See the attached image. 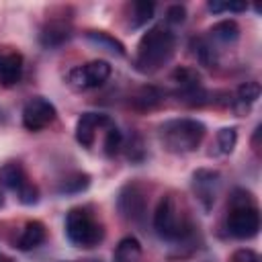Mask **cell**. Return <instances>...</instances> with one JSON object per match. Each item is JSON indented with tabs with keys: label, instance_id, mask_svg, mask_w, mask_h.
<instances>
[{
	"label": "cell",
	"instance_id": "5bb4252c",
	"mask_svg": "<svg viewBox=\"0 0 262 262\" xmlns=\"http://www.w3.org/2000/svg\"><path fill=\"white\" fill-rule=\"evenodd\" d=\"M31 180L27 178V172L25 168L18 164V162H6L2 168H0V184H4L6 188L18 192L25 184H29Z\"/></svg>",
	"mask_w": 262,
	"mask_h": 262
},
{
	"label": "cell",
	"instance_id": "30bf717a",
	"mask_svg": "<svg viewBox=\"0 0 262 262\" xmlns=\"http://www.w3.org/2000/svg\"><path fill=\"white\" fill-rule=\"evenodd\" d=\"M219 184H221V174L215 170H196L192 174V188L205 209H211V205L215 203Z\"/></svg>",
	"mask_w": 262,
	"mask_h": 262
},
{
	"label": "cell",
	"instance_id": "d4e9b609",
	"mask_svg": "<svg viewBox=\"0 0 262 262\" xmlns=\"http://www.w3.org/2000/svg\"><path fill=\"white\" fill-rule=\"evenodd\" d=\"M16 194H18V201H20L23 205H35V203L39 201V188H37L33 182L25 184Z\"/></svg>",
	"mask_w": 262,
	"mask_h": 262
},
{
	"label": "cell",
	"instance_id": "3957f363",
	"mask_svg": "<svg viewBox=\"0 0 262 262\" xmlns=\"http://www.w3.org/2000/svg\"><path fill=\"white\" fill-rule=\"evenodd\" d=\"M154 229L160 237L178 242L190 231L188 215L184 213L180 201L174 194H166L160 199L156 213H154Z\"/></svg>",
	"mask_w": 262,
	"mask_h": 262
},
{
	"label": "cell",
	"instance_id": "9c48e42d",
	"mask_svg": "<svg viewBox=\"0 0 262 262\" xmlns=\"http://www.w3.org/2000/svg\"><path fill=\"white\" fill-rule=\"evenodd\" d=\"M113 121L102 115V113H82L80 119L76 121V141L82 145V147H92L94 145V139H96V131L111 125Z\"/></svg>",
	"mask_w": 262,
	"mask_h": 262
},
{
	"label": "cell",
	"instance_id": "83f0119b",
	"mask_svg": "<svg viewBox=\"0 0 262 262\" xmlns=\"http://www.w3.org/2000/svg\"><path fill=\"white\" fill-rule=\"evenodd\" d=\"M0 262H14V260L8 258V256H2V254H0Z\"/></svg>",
	"mask_w": 262,
	"mask_h": 262
},
{
	"label": "cell",
	"instance_id": "8fae6325",
	"mask_svg": "<svg viewBox=\"0 0 262 262\" xmlns=\"http://www.w3.org/2000/svg\"><path fill=\"white\" fill-rule=\"evenodd\" d=\"M23 76V55L18 51H0V86H14Z\"/></svg>",
	"mask_w": 262,
	"mask_h": 262
},
{
	"label": "cell",
	"instance_id": "2e32d148",
	"mask_svg": "<svg viewBox=\"0 0 262 262\" xmlns=\"http://www.w3.org/2000/svg\"><path fill=\"white\" fill-rule=\"evenodd\" d=\"M209 33H211V39H213V41L227 45V43H235V41H237V37H239V27H237L235 20H221V23L213 25Z\"/></svg>",
	"mask_w": 262,
	"mask_h": 262
},
{
	"label": "cell",
	"instance_id": "277c9868",
	"mask_svg": "<svg viewBox=\"0 0 262 262\" xmlns=\"http://www.w3.org/2000/svg\"><path fill=\"white\" fill-rule=\"evenodd\" d=\"M260 229V213L248 192L237 190L227 215V231L237 239H250Z\"/></svg>",
	"mask_w": 262,
	"mask_h": 262
},
{
	"label": "cell",
	"instance_id": "5b68a950",
	"mask_svg": "<svg viewBox=\"0 0 262 262\" xmlns=\"http://www.w3.org/2000/svg\"><path fill=\"white\" fill-rule=\"evenodd\" d=\"M66 235L74 246L94 248L102 242L104 229L92 217V213H88L82 207H76L66 215Z\"/></svg>",
	"mask_w": 262,
	"mask_h": 262
},
{
	"label": "cell",
	"instance_id": "ba28073f",
	"mask_svg": "<svg viewBox=\"0 0 262 262\" xmlns=\"http://www.w3.org/2000/svg\"><path fill=\"white\" fill-rule=\"evenodd\" d=\"M117 207L125 219L139 221L145 215V192L139 184H125L119 192Z\"/></svg>",
	"mask_w": 262,
	"mask_h": 262
},
{
	"label": "cell",
	"instance_id": "7a4b0ae2",
	"mask_svg": "<svg viewBox=\"0 0 262 262\" xmlns=\"http://www.w3.org/2000/svg\"><path fill=\"white\" fill-rule=\"evenodd\" d=\"M205 131V125L196 119H170L160 125V141L172 154H188L201 145Z\"/></svg>",
	"mask_w": 262,
	"mask_h": 262
},
{
	"label": "cell",
	"instance_id": "ac0fdd59",
	"mask_svg": "<svg viewBox=\"0 0 262 262\" xmlns=\"http://www.w3.org/2000/svg\"><path fill=\"white\" fill-rule=\"evenodd\" d=\"M88 39H90L92 43H96L98 47H104V49H108V51H113V53H117V55H125L123 43H119L115 37H111V35L104 33V31H88Z\"/></svg>",
	"mask_w": 262,
	"mask_h": 262
},
{
	"label": "cell",
	"instance_id": "ffe728a7",
	"mask_svg": "<svg viewBox=\"0 0 262 262\" xmlns=\"http://www.w3.org/2000/svg\"><path fill=\"white\" fill-rule=\"evenodd\" d=\"M237 143V129L235 127H223L217 133V147L221 154H231Z\"/></svg>",
	"mask_w": 262,
	"mask_h": 262
},
{
	"label": "cell",
	"instance_id": "e0dca14e",
	"mask_svg": "<svg viewBox=\"0 0 262 262\" xmlns=\"http://www.w3.org/2000/svg\"><path fill=\"white\" fill-rule=\"evenodd\" d=\"M258 98H260V84L256 80L239 84V88L235 92V102L239 104V111H248Z\"/></svg>",
	"mask_w": 262,
	"mask_h": 262
},
{
	"label": "cell",
	"instance_id": "d6986e66",
	"mask_svg": "<svg viewBox=\"0 0 262 262\" xmlns=\"http://www.w3.org/2000/svg\"><path fill=\"white\" fill-rule=\"evenodd\" d=\"M102 145H104V154H106V156H115V154L123 147V135H121V131H119V127H117L115 123H111V125L106 127Z\"/></svg>",
	"mask_w": 262,
	"mask_h": 262
},
{
	"label": "cell",
	"instance_id": "7c38bea8",
	"mask_svg": "<svg viewBox=\"0 0 262 262\" xmlns=\"http://www.w3.org/2000/svg\"><path fill=\"white\" fill-rule=\"evenodd\" d=\"M72 37V29L63 23V20H51L43 27L39 39H41V45L51 49V47H59L63 45L68 39Z\"/></svg>",
	"mask_w": 262,
	"mask_h": 262
},
{
	"label": "cell",
	"instance_id": "44dd1931",
	"mask_svg": "<svg viewBox=\"0 0 262 262\" xmlns=\"http://www.w3.org/2000/svg\"><path fill=\"white\" fill-rule=\"evenodd\" d=\"M88 184H90V176L78 172V174H74V176H70V178H66V180L61 182L59 192H80V190H84Z\"/></svg>",
	"mask_w": 262,
	"mask_h": 262
},
{
	"label": "cell",
	"instance_id": "7402d4cb",
	"mask_svg": "<svg viewBox=\"0 0 262 262\" xmlns=\"http://www.w3.org/2000/svg\"><path fill=\"white\" fill-rule=\"evenodd\" d=\"M131 8H133V27H141L154 14V4L151 2H133Z\"/></svg>",
	"mask_w": 262,
	"mask_h": 262
},
{
	"label": "cell",
	"instance_id": "52a82bcc",
	"mask_svg": "<svg viewBox=\"0 0 262 262\" xmlns=\"http://www.w3.org/2000/svg\"><path fill=\"white\" fill-rule=\"evenodd\" d=\"M55 115L57 111L47 98L33 96L23 106V125L29 131H41L55 121Z\"/></svg>",
	"mask_w": 262,
	"mask_h": 262
},
{
	"label": "cell",
	"instance_id": "603a6c76",
	"mask_svg": "<svg viewBox=\"0 0 262 262\" xmlns=\"http://www.w3.org/2000/svg\"><path fill=\"white\" fill-rule=\"evenodd\" d=\"M207 8L215 14H219V12H244L248 8V4L246 2H217V0H211L207 4Z\"/></svg>",
	"mask_w": 262,
	"mask_h": 262
},
{
	"label": "cell",
	"instance_id": "4316f807",
	"mask_svg": "<svg viewBox=\"0 0 262 262\" xmlns=\"http://www.w3.org/2000/svg\"><path fill=\"white\" fill-rule=\"evenodd\" d=\"M184 16H186V10H184V6H180V4H174V6H170L168 8V23H182L184 20Z\"/></svg>",
	"mask_w": 262,
	"mask_h": 262
},
{
	"label": "cell",
	"instance_id": "f1b7e54d",
	"mask_svg": "<svg viewBox=\"0 0 262 262\" xmlns=\"http://www.w3.org/2000/svg\"><path fill=\"white\" fill-rule=\"evenodd\" d=\"M2 203H4V199H2V194H0V207H2Z\"/></svg>",
	"mask_w": 262,
	"mask_h": 262
},
{
	"label": "cell",
	"instance_id": "cb8c5ba5",
	"mask_svg": "<svg viewBox=\"0 0 262 262\" xmlns=\"http://www.w3.org/2000/svg\"><path fill=\"white\" fill-rule=\"evenodd\" d=\"M160 98H162V94H160L156 88H143V90L139 92V96L135 98V102H137L139 106H143V108H151L154 104L160 102Z\"/></svg>",
	"mask_w": 262,
	"mask_h": 262
},
{
	"label": "cell",
	"instance_id": "8992f818",
	"mask_svg": "<svg viewBox=\"0 0 262 262\" xmlns=\"http://www.w3.org/2000/svg\"><path fill=\"white\" fill-rule=\"evenodd\" d=\"M111 78V63L104 59H94L70 70L68 80L76 88H96Z\"/></svg>",
	"mask_w": 262,
	"mask_h": 262
},
{
	"label": "cell",
	"instance_id": "484cf974",
	"mask_svg": "<svg viewBox=\"0 0 262 262\" xmlns=\"http://www.w3.org/2000/svg\"><path fill=\"white\" fill-rule=\"evenodd\" d=\"M229 262H260V256L254 252V250H248V248H242L237 252H233L231 260Z\"/></svg>",
	"mask_w": 262,
	"mask_h": 262
},
{
	"label": "cell",
	"instance_id": "4fadbf2b",
	"mask_svg": "<svg viewBox=\"0 0 262 262\" xmlns=\"http://www.w3.org/2000/svg\"><path fill=\"white\" fill-rule=\"evenodd\" d=\"M45 237H47L45 225H43L41 221H29V223L23 227V231H20V235H18V239H16V248L23 250V252L35 250L37 246H41V244L45 242Z\"/></svg>",
	"mask_w": 262,
	"mask_h": 262
},
{
	"label": "cell",
	"instance_id": "6da1fadb",
	"mask_svg": "<svg viewBox=\"0 0 262 262\" xmlns=\"http://www.w3.org/2000/svg\"><path fill=\"white\" fill-rule=\"evenodd\" d=\"M176 49V37L174 33L164 27L156 25L137 43V53H135V70L141 74H154L162 66H166Z\"/></svg>",
	"mask_w": 262,
	"mask_h": 262
},
{
	"label": "cell",
	"instance_id": "9a60e30c",
	"mask_svg": "<svg viewBox=\"0 0 262 262\" xmlns=\"http://www.w3.org/2000/svg\"><path fill=\"white\" fill-rule=\"evenodd\" d=\"M115 262H143V250L137 237H123L115 248Z\"/></svg>",
	"mask_w": 262,
	"mask_h": 262
}]
</instances>
